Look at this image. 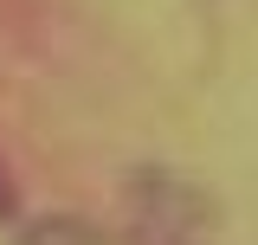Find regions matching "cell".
I'll use <instances>...</instances> for the list:
<instances>
[{
    "label": "cell",
    "instance_id": "cell-1",
    "mask_svg": "<svg viewBox=\"0 0 258 245\" xmlns=\"http://www.w3.org/2000/svg\"><path fill=\"white\" fill-rule=\"evenodd\" d=\"M13 207H20V187H13L7 161H0V219H13Z\"/></svg>",
    "mask_w": 258,
    "mask_h": 245
}]
</instances>
